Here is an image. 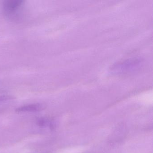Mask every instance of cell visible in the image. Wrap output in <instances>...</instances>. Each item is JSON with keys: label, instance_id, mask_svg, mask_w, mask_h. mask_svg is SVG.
Returning a JSON list of instances; mask_svg holds the SVG:
<instances>
[{"label": "cell", "instance_id": "1", "mask_svg": "<svg viewBox=\"0 0 153 153\" xmlns=\"http://www.w3.org/2000/svg\"><path fill=\"white\" fill-rule=\"evenodd\" d=\"M45 106L42 104H35L29 105L19 107L16 109V112H38L42 111L45 109Z\"/></svg>", "mask_w": 153, "mask_h": 153}, {"label": "cell", "instance_id": "4", "mask_svg": "<svg viewBox=\"0 0 153 153\" xmlns=\"http://www.w3.org/2000/svg\"><path fill=\"white\" fill-rule=\"evenodd\" d=\"M13 99V97L11 96H0V101H6V100H10Z\"/></svg>", "mask_w": 153, "mask_h": 153}, {"label": "cell", "instance_id": "2", "mask_svg": "<svg viewBox=\"0 0 153 153\" xmlns=\"http://www.w3.org/2000/svg\"><path fill=\"white\" fill-rule=\"evenodd\" d=\"M21 1H7L4 4L5 11L8 13H12L16 11L21 5Z\"/></svg>", "mask_w": 153, "mask_h": 153}, {"label": "cell", "instance_id": "3", "mask_svg": "<svg viewBox=\"0 0 153 153\" xmlns=\"http://www.w3.org/2000/svg\"><path fill=\"white\" fill-rule=\"evenodd\" d=\"M49 121L44 118H40L37 121V125L41 127L47 126L49 124Z\"/></svg>", "mask_w": 153, "mask_h": 153}]
</instances>
